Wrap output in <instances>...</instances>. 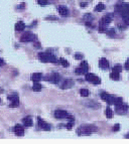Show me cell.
Returning <instances> with one entry per match:
<instances>
[{"mask_svg":"<svg viewBox=\"0 0 129 144\" xmlns=\"http://www.w3.org/2000/svg\"><path fill=\"white\" fill-rule=\"evenodd\" d=\"M98 128L94 125H82L80 126L78 130H77V133L78 135H90L92 134L93 132H96Z\"/></svg>","mask_w":129,"mask_h":144,"instance_id":"obj_1","label":"cell"},{"mask_svg":"<svg viewBox=\"0 0 129 144\" xmlns=\"http://www.w3.org/2000/svg\"><path fill=\"white\" fill-rule=\"evenodd\" d=\"M115 11L122 15V18L129 16V3H119L115 6Z\"/></svg>","mask_w":129,"mask_h":144,"instance_id":"obj_2","label":"cell"},{"mask_svg":"<svg viewBox=\"0 0 129 144\" xmlns=\"http://www.w3.org/2000/svg\"><path fill=\"white\" fill-rule=\"evenodd\" d=\"M38 59L44 63H55V64L58 63L57 58L50 52H39Z\"/></svg>","mask_w":129,"mask_h":144,"instance_id":"obj_3","label":"cell"},{"mask_svg":"<svg viewBox=\"0 0 129 144\" xmlns=\"http://www.w3.org/2000/svg\"><path fill=\"white\" fill-rule=\"evenodd\" d=\"M85 79H86V81H88L92 84H95V85H99L101 83V79L99 77H97L96 75L92 74V73H87L85 75Z\"/></svg>","mask_w":129,"mask_h":144,"instance_id":"obj_4","label":"cell"},{"mask_svg":"<svg viewBox=\"0 0 129 144\" xmlns=\"http://www.w3.org/2000/svg\"><path fill=\"white\" fill-rule=\"evenodd\" d=\"M7 99L10 101V107L11 108H15L18 107V104H19V98H18V94L17 93H13L11 95L7 97Z\"/></svg>","mask_w":129,"mask_h":144,"instance_id":"obj_5","label":"cell"},{"mask_svg":"<svg viewBox=\"0 0 129 144\" xmlns=\"http://www.w3.org/2000/svg\"><path fill=\"white\" fill-rule=\"evenodd\" d=\"M36 36L34 34H32L31 32H25L21 37H20V41L21 42H28V41H32L33 39H35Z\"/></svg>","mask_w":129,"mask_h":144,"instance_id":"obj_6","label":"cell"},{"mask_svg":"<svg viewBox=\"0 0 129 144\" xmlns=\"http://www.w3.org/2000/svg\"><path fill=\"white\" fill-rule=\"evenodd\" d=\"M115 110H116V112L119 113V114H124V113L127 112V110H128V105L124 104V103H121L119 105H115Z\"/></svg>","mask_w":129,"mask_h":144,"instance_id":"obj_7","label":"cell"},{"mask_svg":"<svg viewBox=\"0 0 129 144\" xmlns=\"http://www.w3.org/2000/svg\"><path fill=\"white\" fill-rule=\"evenodd\" d=\"M46 79L48 81H50V82L53 83V84H58V83H60V81H61V76H60L59 74H57V73H53V74H51L49 77H47Z\"/></svg>","mask_w":129,"mask_h":144,"instance_id":"obj_8","label":"cell"},{"mask_svg":"<svg viewBox=\"0 0 129 144\" xmlns=\"http://www.w3.org/2000/svg\"><path fill=\"white\" fill-rule=\"evenodd\" d=\"M100 97H101V99H102L103 101L107 102L108 104H113V96L109 95L108 93H105V92H103V93H101Z\"/></svg>","mask_w":129,"mask_h":144,"instance_id":"obj_9","label":"cell"},{"mask_svg":"<svg viewBox=\"0 0 129 144\" xmlns=\"http://www.w3.org/2000/svg\"><path fill=\"white\" fill-rule=\"evenodd\" d=\"M37 121H38V125H39L40 129H42V130H46V131L50 130V126L48 125L46 121H44L41 118H39V117H38V118H37Z\"/></svg>","mask_w":129,"mask_h":144,"instance_id":"obj_10","label":"cell"},{"mask_svg":"<svg viewBox=\"0 0 129 144\" xmlns=\"http://www.w3.org/2000/svg\"><path fill=\"white\" fill-rule=\"evenodd\" d=\"M68 112L64 111V110H57L55 112V117L58 119H63V118H67L68 117Z\"/></svg>","mask_w":129,"mask_h":144,"instance_id":"obj_11","label":"cell"},{"mask_svg":"<svg viewBox=\"0 0 129 144\" xmlns=\"http://www.w3.org/2000/svg\"><path fill=\"white\" fill-rule=\"evenodd\" d=\"M99 67L102 70H107L109 68V62L105 58H101L100 61H99Z\"/></svg>","mask_w":129,"mask_h":144,"instance_id":"obj_12","label":"cell"},{"mask_svg":"<svg viewBox=\"0 0 129 144\" xmlns=\"http://www.w3.org/2000/svg\"><path fill=\"white\" fill-rule=\"evenodd\" d=\"M13 130H14V133L17 136H22L24 134V128L21 125H19V124H17L15 127L13 128Z\"/></svg>","mask_w":129,"mask_h":144,"instance_id":"obj_13","label":"cell"},{"mask_svg":"<svg viewBox=\"0 0 129 144\" xmlns=\"http://www.w3.org/2000/svg\"><path fill=\"white\" fill-rule=\"evenodd\" d=\"M22 122H23V124H24V126H25V127H30V126H32V124H33L32 119L29 117V116H27V117L23 118V119H22Z\"/></svg>","mask_w":129,"mask_h":144,"instance_id":"obj_14","label":"cell"},{"mask_svg":"<svg viewBox=\"0 0 129 144\" xmlns=\"http://www.w3.org/2000/svg\"><path fill=\"white\" fill-rule=\"evenodd\" d=\"M112 19H113V15L109 13V14H107V15L104 16V17L102 18V20H101V21H102L104 24H109V23L112 21Z\"/></svg>","mask_w":129,"mask_h":144,"instance_id":"obj_15","label":"cell"},{"mask_svg":"<svg viewBox=\"0 0 129 144\" xmlns=\"http://www.w3.org/2000/svg\"><path fill=\"white\" fill-rule=\"evenodd\" d=\"M73 85H74V82L72 80H64V84H63L61 87H62V89H69V88H71Z\"/></svg>","mask_w":129,"mask_h":144,"instance_id":"obj_16","label":"cell"},{"mask_svg":"<svg viewBox=\"0 0 129 144\" xmlns=\"http://www.w3.org/2000/svg\"><path fill=\"white\" fill-rule=\"evenodd\" d=\"M59 13L62 16H67L69 14V10L66 6H59Z\"/></svg>","mask_w":129,"mask_h":144,"instance_id":"obj_17","label":"cell"},{"mask_svg":"<svg viewBox=\"0 0 129 144\" xmlns=\"http://www.w3.org/2000/svg\"><path fill=\"white\" fill-rule=\"evenodd\" d=\"M24 28H25V24L22 21H18L15 24V29L17 31H22L24 30Z\"/></svg>","mask_w":129,"mask_h":144,"instance_id":"obj_18","label":"cell"},{"mask_svg":"<svg viewBox=\"0 0 129 144\" xmlns=\"http://www.w3.org/2000/svg\"><path fill=\"white\" fill-rule=\"evenodd\" d=\"M41 78H42V75L40 73H34L31 75V81L33 82H38L41 80Z\"/></svg>","mask_w":129,"mask_h":144,"instance_id":"obj_19","label":"cell"},{"mask_svg":"<svg viewBox=\"0 0 129 144\" xmlns=\"http://www.w3.org/2000/svg\"><path fill=\"white\" fill-rule=\"evenodd\" d=\"M41 85L38 83V82H34V84H33V87H32V89H33V91L34 92H39L40 90H41Z\"/></svg>","mask_w":129,"mask_h":144,"instance_id":"obj_20","label":"cell"},{"mask_svg":"<svg viewBox=\"0 0 129 144\" xmlns=\"http://www.w3.org/2000/svg\"><path fill=\"white\" fill-rule=\"evenodd\" d=\"M105 115H106V117H107L108 119L113 118V111L111 110V108H109V107L106 108V110H105Z\"/></svg>","mask_w":129,"mask_h":144,"instance_id":"obj_21","label":"cell"},{"mask_svg":"<svg viewBox=\"0 0 129 144\" xmlns=\"http://www.w3.org/2000/svg\"><path fill=\"white\" fill-rule=\"evenodd\" d=\"M121 103H123L122 98H120V97H113V104L114 105H119Z\"/></svg>","mask_w":129,"mask_h":144,"instance_id":"obj_22","label":"cell"},{"mask_svg":"<svg viewBox=\"0 0 129 144\" xmlns=\"http://www.w3.org/2000/svg\"><path fill=\"white\" fill-rule=\"evenodd\" d=\"M87 72H88V71H86L85 69H83V68H81V67L77 68L76 71H75V73H76L77 75H84V74H87Z\"/></svg>","mask_w":129,"mask_h":144,"instance_id":"obj_23","label":"cell"},{"mask_svg":"<svg viewBox=\"0 0 129 144\" xmlns=\"http://www.w3.org/2000/svg\"><path fill=\"white\" fill-rule=\"evenodd\" d=\"M119 77H120V74H119V73H116V72H114V71H112V73L110 74V78L115 81L119 80Z\"/></svg>","mask_w":129,"mask_h":144,"instance_id":"obj_24","label":"cell"},{"mask_svg":"<svg viewBox=\"0 0 129 144\" xmlns=\"http://www.w3.org/2000/svg\"><path fill=\"white\" fill-rule=\"evenodd\" d=\"M104 8H105V5H104L103 3H99V4H97L96 7H95V11L101 12V11L104 10Z\"/></svg>","mask_w":129,"mask_h":144,"instance_id":"obj_25","label":"cell"},{"mask_svg":"<svg viewBox=\"0 0 129 144\" xmlns=\"http://www.w3.org/2000/svg\"><path fill=\"white\" fill-rule=\"evenodd\" d=\"M59 62H60V63H61V64H62L63 67H64V68H68V67H69V64H69V62H68L66 59H64V58H61Z\"/></svg>","mask_w":129,"mask_h":144,"instance_id":"obj_26","label":"cell"},{"mask_svg":"<svg viewBox=\"0 0 129 144\" xmlns=\"http://www.w3.org/2000/svg\"><path fill=\"white\" fill-rule=\"evenodd\" d=\"M99 31L106 32V24H104L102 21H100V24H99Z\"/></svg>","mask_w":129,"mask_h":144,"instance_id":"obj_27","label":"cell"},{"mask_svg":"<svg viewBox=\"0 0 129 144\" xmlns=\"http://www.w3.org/2000/svg\"><path fill=\"white\" fill-rule=\"evenodd\" d=\"M80 93H81V96L83 97H88L89 94H90V92H89L88 89H81Z\"/></svg>","mask_w":129,"mask_h":144,"instance_id":"obj_28","label":"cell"},{"mask_svg":"<svg viewBox=\"0 0 129 144\" xmlns=\"http://www.w3.org/2000/svg\"><path fill=\"white\" fill-rule=\"evenodd\" d=\"M114 72H116V73H121V71H122V67H121V64H116V65H114L113 67V70Z\"/></svg>","mask_w":129,"mask_h":144,"instance_id":"obj_29","label":"cell"},{"mask_svg":"<svg viewBox=\"0 0 129 144\" xmlns=\"http://www.w3.org/2000/svg\"><path fill=\"white\" fill-rule=\"evenodd\" d=\"M106 34L108 35V36H115L116 35V32H115V29H108V30H106Z\"/></svg>","mask_w":129,"mask_h":144,"instance_id":"obj_30","label":"cell"},{"mask_svg":"<svg viewBox=\"0 0 129 144\" xmlns=\"http://www.w3.org/2000/svg\"><path fill=\"white\" fill-rule=\"evenodd\" d=\"M37 3H38L39 5H44V6H45V5L48 4V0H37Z\"/></svg>","mask_w":129,"mask_h":144,"instance_id":"obj_31","label":"cell"},{"mask_svg":"<svg viewBox=\"0 0 129 144\" xmlns=\"http://www.w3.org/2000/svg\"><path fill=\"white\" fill-rule=\"evenodd\" d=\"M73 125H74V121H70V122H69V123L66 125V127L70 130V129L73 127Z\"/></svg>","mask_w":129,"mask_h":144,"instance_id":"obj_32","label":"cell"},{"mask_svg":"<svg viewBox=\"0 0 129 144\" xmlns=\"http://www.w3.org/2000/svg\"><path fill=\"white\" fill-rule=\"evenodd\" d=\"M119 129H120V125H119V124H115V125L113 126V131H114V132L119 131Z\"/></svg>","mask_w":129,"mask_h":144,"instance_id":"obj_33","label":"cell"},{"mask_svg":"<svg viewBox=\"0 0 129 144\" xmlns=\"http://www.w3.org/2000/svg\"><path fill=\"white\" fill-rule=\"evenodd\" d=\"M75 58H76L77 60H82V59H83V54H81V53H76V54H75Z\"/></svg>","mask_w":129,"mask_h":144,"instance_id":"obj_34","label":"cell"},{"mask_svg":"<svg viewBox=\"0 0 129 144\" xmlns=\"http://www.w3.org/2000/svg\"><path fill=\"white\" fill-rule=\"evenodd\" d=\"M125 70L126 71H129V59H127V61H126V63H125Z\"/></svg>","mask_w":129,"mask_h":144,"instance_id":"obj_35","label":"cell"},{"mask_svg":"<svg viewBox=\"0 0 129 144\" xmlns=\"http://www.w3.org/2000/svg\"><path fill=\"white\" fill-rule=\"evenodd\" d=\"M123 20H124V22H125L126 24H128V25H129V16L125 17V18H123Z\"/></svg>","mask_w":129,"mask_h":144,"instance_id":"obj_36","label":"cell"},{"mask_svg":"<svg viewBox=\"0 0 129 144\" xmlns=\"http://www.w3.org/2000/svg\"><path fill=\"white\" fill-rule=\"evenodd\" d=\"M3 64H4V61L0 59V67H1V65H3Z\"/></svg>","mask_w":129,"mask_h":144,"instance_id":"obj_37","label":"cell"},{"mask_svg":"<svg viewBox=\"0 0 129 144\" xmlns=\"http://www.w3.org/2000/svg\"><path fill=\"white\" fill-rule=\"evenodd\" d=\"M87 5V3H85V2H83V3H81V6H86Z\"/></svg>","mask_w":129,"mask_h":144,"instance_id":"obj_38","label":"cell"},{"mask_svg":"<svg viewBox=\"0 0 129 144\" xmlns=\"http://www.w3.org/2000/svg\"><path fill=\"white\" fill-rule=\"evenodd\" d=\"M125 138H129V134H127V135L125 136Z\"/></svg>","mask_w":129,"mask_h":144,"instance_id":"obj_39","label":"cell"},{"mask_svg":"<svg viewBox=\"0 0 129 144\" xmlns=\"http://www.w3.org/2000/svg\"><path fill=\"white\" fill-rule=\"evenodd\" d=\"M0 102H1V99H0Z\"/></svg>","mask_w":129,"mask_h":144,"instance_id":"obj_40","label":"cell"}]
</instances>
